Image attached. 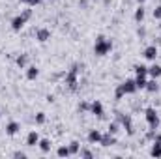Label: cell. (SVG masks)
<instances>
[{"label":"cell","instance_id":"19","mask_svg":"<svg viewBox=\"0 0 161 159\" xmlns=\"http://www.w3.org/2000/svg\"><path fill=\"white\" fill-rule=\"evenodd\" d=\"M58 156H60V157H66V156H69V148H66V146L58 148Z\"/></svg>","mask_w":161,"mask_h":159},{"label":"cell","instance_id":"17","mask_svg":"<svg viewBox=\"0 0 161 159\" xmlns=\"http://www.w3.org/2000/svg\"><path fill=\"white\" fill-rule=\"evenodd\" d=\"M146 90H148V92H156V90H158V82H156V80L146 82Z\"/></svg>","mask_w":161,"mask_h":159},{"label":"cell","instance_id":"24","mask_svg":"<svg viewBox=\"0 0 161 159\" xmlns=\"http://www.w3.org/2000/svg\"><path fill=\"white\" fill-rule=\"evenodd\" d=\"M116 131H118V125L116 123H111L109 125V133H116Z\"/></svg>","mask_w":161,"mask_h":159},{"label":"cell","instance_id":"15","mask_svg":"<svg viewBox=\"0 0 161 159\" xmlns=\"http://www.w3.org/2000/svg\"><path fill=\"white\" fill-rule=\"evenodd\" d=\"M38 73H40V71H38V68L30 66V68H28V73H26V77H28V79H36V77H38Z\"/></svg>","mask_w":161,"mask_h":159},{"label":"cell","instance_id":"23","mask_svg":"<svg viewBox=\"0 0 161 159\" xmlns=\"http://www.w3.org/2000/svg\"><path fill=\"white\" fill-rule=\"evenodd\" d=\"M36 122H38V123H43V122H45V114H43V112H40V114L36 116Z\"/></svg>","mask_w":161,"mask_h":159},{"label":"cell","instance_id":"16","mask_svg":"<svg viewBox=\"0 0 161 159\" xmlns=\"http://www.w3.org/2000/svg\"><path fill=\"white\" fill-rule=\"evenodd\" d=\"M135 84H137V90L139 88H146V77H137L135 79Z\"/></svg>","mask_w":161,"mask_h":159},{"label":"cell","instance_id":"8","mask_svg":"<svg viewBox=\"0 0 161 159\" xmlns=\"http://www.w3.org/2000/svg\"><path fill=\"white\" fill-rule=\"evenodd\" d=\"M88 140H90L92 144H94V142H99V140H101V133H99V131H96V129H94V131H90V133H88Z\"/></svg>","mask_w":161,"mask_h":159},{"label":"cell","instance_id":"3","mask_svg":"<svg viewBox=\"0 0 161 159\" xmlns=\"http://www.w3.org/2000/svg\"><path fill=\"white\" fill-rule=\"evenodd\" d=\"M120 88L124 90V94H133L137 90V84H135V80H125L124 84H120Z\"/></svg>","mask_w":161,"mask_h":159},{"label":"cell","instance_id":"20","mask_svg":"<svg viewBox=\"0 0 161 159\" xmlns=\"http://www.w3.org/2000/svg\"><path fill=\"white\" fill-rule=\"evenodd\" d=\"M135 19H137V21H142V19H144V9H142V8H139V9H137Z\"/></svg>","mask_w":161,"mask_h":159},{"label":"cell","instance_id":"25","mask_svg":"<svg viewBox=\"0 0 161 159\" xmlns=\"http://www.w3.org/2000/svg\"><path fill=\"white\" fill-rule=\"evenodd\" d=\"M154 17H156V19H159V17H161V6L154 9Z\"/></svg>","mask_w":161,"mask_h":159},{"label":"cell","instance_id":"21","mask_svg":"<svg viewBox=\"0 0 161 159\" xmlns=\"http://www.w3.org/2000/svg\"><path fill=\"white\" fill-rule=\"evenodd\" d=\"M79 152V142H71L69 144V154H77Z\"/></svg>","mask_w":161,"mask_h":159},{"label":"cell","instance_id":"18","mask_svg":"<svg viewBox=\"0 0 161 159\" xmlns=\"http://www.w3.org/2000/svg\"><path fill=\"white\" fill-rule=\"evenodd\" d=\"M40 148L43 152H49V150H51V142H49V140H40Z\"/></svg>","mask_w":161,"mask_h":159},{"label":"cell","instance_id":"6","mask_svg":"<svg viewBox=\"0 0 161 159\" xmlns=\"http://www.w3.org/2000/svg\"><path fill=\"white\" fill-rule=\"evenodd\" d=\"M25 17H15L13 21H11V26H13V30H21L23 28V25H25Z\"/></svg>","mask_w":161,"mask_h":159},{"label":"cell","instance_id":"10","mask_svg":"<svg viewBox=\"0 0 161 159\" xmlns=\"http://www.w3.org/2000/svg\"><path fill=\"white\" fill-rule=\"evenodd\" d=\"M148 73H150L154 79H156V77H161V66H156V64L150 66V68H148Z\"/></svg>","mask_w":161,"mask_h":159},{"label":"cell","instance_id":"5","mask_svg":"<svg viewBox=\"0 0 161 159\" xmlns=\"http://www.w3.org/2000/svg\"><path fill=\"white\" fill-rule=\"evenodd\" d=\"M144 56H146L148 60H156V56H158V47H156V45H150V47L144 51Z\"/></svg>","mask_w":161,"mask_h":159},{"label":"cell","instance_id":"7","mask_svg":"<svg viewBox=\"0 0 161 159\" xmlns=\"http://www.w3.org/2000/svg\"><path fill=\"white\" fill-rule=\"evenodd\" d=\"M90 109H92V112H94L96 116H101V114H103V105H101L99 101H94Z\"/></svg>","mask_w":161,"mask_h":159},{"label":"cell","instance_id":"1","mask_svg":"<svg viewBox=\"0 0 161 159\" xmlns=\"http://www.w3.org/2000/svg\"><path fill=\"white\" fill-rule=\"evenodd\" d=\"M111 49H113V43H111L109 40H105V38H97L96 45H94V52H96V54H99V56L107 54Z\"/></svg>","mask_w":161,"mask_h":159},{"label":"cell","instance_id":"27","mask_svg":"<svg viewBox=\"0 0 161 159\" xmlns=\"http://www.w3.org/2000/svg\"><path fill=\"white\" fill-rule=\"evenodd\" d=\"M139 2H142V0H139Z\"/></svg>","mask_w":161,"mask_h":159},{"label":"cell","instance_id":"22","mask_svg":"<svg viewBox=\"0 0 161 159\" xmlns=\"http://www.w3.org/2000/svg\"><path fill=\"white\" fill-rule=\"evenodd\" d=\"M17 64H19V66L23 68V66L26 64V56H19V58H17Z\"/></svg>","mask_w":161,"mask_h":159},{"label":"cell","instance_id":"13","mask_svg":"<svg viewBox=\"0 0 161 159\" xmlns=\"http://www.w3.org/2000/svg\"><path fill=\"white\" fill-rule=\"evenodd\" d=\"M135 71H137V77H146L148 75V68L146 66H137Z\"/></svg>","mask_w":161,"mask_h":159},{"label":"cell","instance_id":"26","mask_svg":"<svg viewBox=\"0 0 161 159\" xmlns=\"http://www.w3.org/2000/svg\"><path fill=\"white\" fill-rule=\"evenodd\" d=\"M21 2H26V4H40V0H21Z\"/></svg>","mask_w":161,"mask_h":159},{"label":"cell","instance_id":"14","mask_svg":"<svg viewBox=\"0 0 161 159\" xmlns=\"http://www.w3.org/2000/svg\"><path fill=\"white\" fill-rule=\"evenodd\" d=\"M99 142H101L103 146H111V144H114V139H113V137H111V133H109L107 137H101V140H99Z\"/></svg>","mask_w":161,"mask_h":159},{"label":"cell","instance_id":"11","mask_svg":"<svg viewBox=\"0 0 161 159\" xmlns=\"http://www.w3.org/2000/svg\"><path fill=\"white\" fill-rule=\"evenodd\" d=\"M152 156H154V157H159L161 156V137H158V142H156L154 148H152Z\"/></svg>","mask_w":161,"mask_h":159},{"label":"cell","instance_id":"4","mask_svg":"<svg viewBox=\"0 0 161 159\" xmlns=\"http://www.w3.org/2000/svg\"><path fill=\"white\" fill-rule=\"evenodd\" d=\"M38 142H40V135H38L36 131H30L28 137H26V144H28V146H36Z\"/></svg>","mask_w":161,"mask_h":159},{"label":"cell","instance_id":"2","mask_svg":"<svg viewBox=\"0 0 161 159\" xmlns=\"http://www.w3.org/2000/svg\"><path fill=\"white\" fill-rule=\"evenodd\" d=\"M146 120H148V123H150L152 127H158V123H159L158 112H156L154 109H148V111H146Z\"/></svg>","mask_w":161,"mask_h":159},{"label":"cell","instance_id":"12","mask_svg":"<svg viewBox=\"0 0 161 159\" xmlns=\"http://www.w3.org/2000/svg\"><path fill=\"white\" fill-rule=\"evenodd\" d=\"M49 36H51V32H49V30H45V28L38 30V40H40V41H47V40H49Z\"/></svg>","mask_w":161,"mask_h":159},{"label":"cell","instance_id":"9","mask_svg":"<svg viewBox=\"0 0 161 159\" xmlns=\"http://www.w3.org/2000/svg\"><path fill=\"white\" fill-rule=\"evenodd\" d=\"M17 131H19V123H17V122L8 123V127H6V133H8V135H15Z\"/></svg>","mask_w":161,"mask_h":159}]
</instances>
